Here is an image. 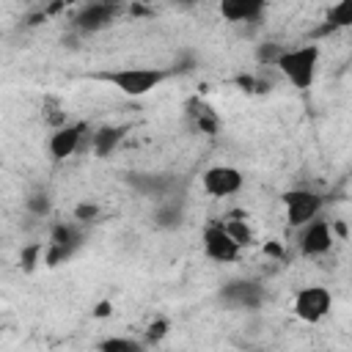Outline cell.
<instances>
[{
    "mask_svg": "<svg viewBox=\"0 0 352 352\" xmlns=\"http://www.w3.org/2000/svg\"><path fill=\"white\" fill-rule=\"evenodd\" d=\"M275 66L280 69V74L300 91L314 85L316 77V66H319V47L316 44H302L294 50H280L275 58Z\"/></svg>",
    "mask_w": 352,
    "mask_h": 352,
    "instance_id": "6da1fadb",
    "label": "cell"
},
{
    "mask_svg": "<svg viewBox=\"0 0 352 352\" xmlns=\"http://www.w3.org/2000/svg\"><path fill=\"white\" fill-rule=\"evenodd\" d=\"M99 77L107 80L110 85H116L124 96H146L148 91H154L168 77V72L143 69V66H126V69H118V72H104Z\"/></svg>",
    "mask_w": 352,
    "mask_h": 352,
    "instance_id": "7a4b0ae2",
    "label": "cell"
},
{
    "mask_svg": "<svg viewBox=\"0 0 352 352\" xmlns=\"http://www.w3.org/2000/svg\"><path fill=\"white\" fill-rule=\"evenodd\" d=\"M330 305H333V297L324 286H305L294 294V316L305 324H316L322 322L327 314H330Z\"/></svg>",
    "mask_w": 352,
    "mask_h": 352,
    "instance_id": "3957f363",
    "label": "cell"
},
{
    "mask_svg": "<svg viewBox=\"0 0 352 352\" xmlns=\"http://www.w3.org/2000/svg\"><path fill=\"white\" fill-rule=\"evenodd\" d=\"M283 209H286V223L292 228H302L319 214L322 195L314 190H289L283 192Z\"/></svg>",
    "mask_w": 352,
    "mask_h": 352,
    "instance_id": "277c9868",
    "label": "cell"
},
{
    "mask_svg": "<svg viewBox=\"0 0 352 352\" xmlns=\"http://www.w3.org/2000/svg\"><path fill=\"white\" fill-rule=\"evenodd\" d=\"M201 187L214 198H226L242 190V173L231 165H212L209 170H204Z\"/></svg>",
    "mask_w": 352,
    "mask_h": 352,
    "instance_id": "5b68a950",
    "label": "cell"
},
{
    "mask_svg": "<svg viewBox=\"0 0 352 352\" xmlns=\"http://www.w3.org/2000/svg\"><path fill=\"white\" fill-rule=\"evenodd\" d=\"M204 250H206V256L212 261H220V264L236 261V256H239V245L228 236V231L223 228V223L206 226V231H204Z\"/></svg>",
    "mask_w": 352,
    "mask_h": 352,
    "instance_id": "8992f818",
    "label": "cell"
},
{
    "mask_svg": "<svg viewBox=\"0 0 352 352\" xmlns=\"http://www.w3.org/2000/svg\"><path fill=\"white\" fill-rule=\"evenodd\" d=\"M333 245V234L330 226L324 220H311L302 226V236H300V253L302 256H324Z\"/></svg>",
    "mask_w": 352,
    "mask_h": 352,
    "instance_id": "52a82bcc",
    "label": "cell"
},
{
    "mask_svg": "<svg viewBox=\"0 0 352 352\" xmlns=\"http://www.w3.org/2000/svg\"><path fill=\"white\" fill-rule=\"evenodd\" d=\"M220 300L231 308H258L264 300V292L253 280H234L220 292Z\"/></svg>",
    "mask_w": 352,
    "mask_h": 352,
    "instance_id": "ba28073f",
    "label": "cell"
},
{
    "mask_svg": "<svg viewBox=\"0 0 352 352\" xmlns=\"http://www.w3.org/2000/svg\"><path fill=\"white\" fill-rule=\"evenodd\" d=\"M82 135H85V124H82V121L66 124V126L55 129L52 138H50V154H52V160H66V157H72V154L80 148Z\"/></svg>",
    "mask_w": 352,
    "mask_h": 352,
    "instance_id": "9c48e42d",
    "label": "cell"
},
{
    "mask_svg": "<svg viewBox=\"0 0 352 352\" xmlns=\"http://www.w3.org/2000/svg\"><path fill=\"white\" fill-rule=\"evenodd\" d=\"M77 28L82 33H96V30H104L107 25H113V8L107 3H91L85 6L80 14H77Z\"/></svg>",
    "mask_w": 352,
    "mask_h": 352,
    "instance_id": "30bf717a",
    "label": "cell"
},
{
    "mask_svg": "<svg viewBox=\"0 0 352 352\" xmlns=\"http://www.w3.org/2000/svg\"><path fill=\"white\" fill-rule=\"evenodd\" d=\"M267 0H220V16L228 22H248L264 11Z\"/></svg>",
    "mask_w": 352,
    "mask_h": 352,
    "instance_id": "8fae6325",
    "label": "cell"
},
{
    "mask_svg": "<svg viewBox=\"0 0 352 352\" xmlns=\"http://www.w3.org/2000/svg\"><path fill=\"white\" fill-rule=\"evenodd\" d=\"M121 138H124V129L121 126H102L94 135V151H96V157H107Z\"/></svg>",
    "mask_w": 352,
    "mask_h": 352,
    "instance_id": "7c38bea8",
    "label": "cell"
},
{
    "mask_svg": "<svg viewBox=\"0 0 352 352\" xmlns=\"http://www.w3.org/2000/svg\"><path fill=\"white\" fill-rule=\"evenodd\" d=\"M327 25L333 28H349L352 25V0H338L330 11H327Z\"/></svg>",
    "mask_w": 352,
    "mask_h": 352,
    "instance_id": "4fadbf2b",
    "label": "cell"
},
{
    "mask_svg": "<svg viewBox=\"0 0 352 352\" xmlns=\"http://www.w3.org/2000/svg\"><path fill=\"white\" fill-rule=\"evenodd\" d=\"M223 228L228 231V236H231L239 248H248V245L253 242V231H250V226H248L245 220H228V223H223Z\"/></svg>",
    "mask_w": 352,
    "mask_h": 352,
    "instance_id": "5bb4252c",
    "label": "cell"
},
{
    "mask_svg": "<svg viewBox=\"0 0 352 352\" xmlns=\"http://www.w3.org/2000/svg\"><path fill=\"white\" fill-rule=\"evenodd\" d=\"M99 346L107 349V352H135V349H140V344H135V341H129V338H107V341H102Z\"/></svg>",
    "mask_w": 352,
    "mask_h": 352,
    "instance_id": "9a60e30c",
    "label": "cell"
},
{
    "mask_svg": "<svg viewBox=\"0 0 352 352\" xmlns=\"http://www.w3.org/2000/svg\"><path fill=\"white\" fill-rule=\"evenodd\" d=\"M179 220H182V212H179L176 206L157 212V223H160V226H179Z\"/></svg>",
    "mask_w": 352,
    "mask_h": 352,
    "instance_id": "2e32d148",
    "label": "cell"
},
{
    "mask_svg": "<svg viewBox=\"0 0 352 352\" xmlns=\"http://www.w3.org/2000/svg\"><path fill=\"white\" fill-rule=\"evenodd\" d=\"M28 206H30L36 214H44V212L50 209V198H47V192H36V195H30V198H28Z\"/></svg>",
    "mask_w": 352,
    "mask_h": 352,
    "instance_id": "e0dca14e",
    "label": "cell"
},
{
    "mask_svg": "<svg viewBox=\"0 0 352 352\" xmlns=\"http://www.w3.org/2000/svg\"><path fill=\"white\" fill-rule=\"evenodd\" d=\"M96 214H99V209H96V204H80V206L74 209V217H77L80 223H88V220H96Z\"/></svg>",
    "mask_w": 352,
    "mask_h": 352,
    "instance_id": "ac0fdd59",
    "label": "cell"
},
{
    "mask_svg": "<svg viewBox=\"0 0 352 352\" xmlns=\"http://www.w3.org/2000/svg\"><path fill=\"white\" fill-rule=\"evenodd\" d=\"M165 330H168V322H157V324H151V327H148V338L154 341V338L165 336Z\"/></svg>",
    "mask_w": 352,
    "mask_h": 352,
    "instance_id": "d6986e66",
    "label": "cell"
},
{
    "mask_svg": "<svg viewBox=\"0 0 352 352\" xmlns=\"http://www.w3.org/2000/svg\"><path fill=\"white\" fill-rule=\"evenodd\" d=\"M107 311H110V308H107V302H102V305H99V311H96V314H99V316H104V314H107Z\"/></svg>",
    "mask_w": 352,
    "mask_h": 352,
    "instance_id": "ffe728a7",
    "label": "cell"
},
{
    "mask_svg": "<svg viewBox=\"0 0 352 352\" xmlns=\"http://www.w3.org/2000/svg\"><path fill=\"white\" fill-rule=\"evenodd\" d=\"M173 3H182V6H190V3H195V0H173Z\"/></svg>",
    "mask_w": 352,
    "mask_h": 352,
    "instance_id": "44dd1931",
    "label": "cell"
}]
</instances>
